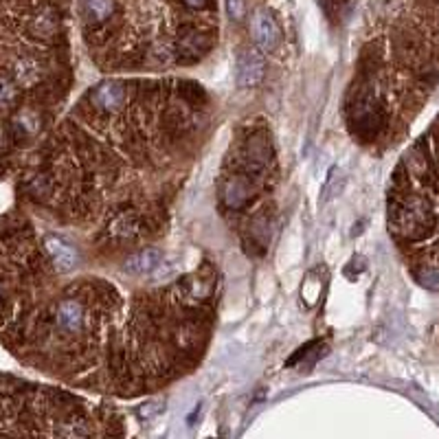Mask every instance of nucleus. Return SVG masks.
I'll list each match as a JSON object with an SVG mask.
<instances>
[{
  "label": "nucleus",
  "mask_w": 439,
  "mask_h": 439,
  "mask_svg": "<svg viewBox=\"0 0 439 439\" xmlns=\"http://www.w3.org/2000/svg\"><path fill=\"white\" fill-rule=\"evenodd\" d=\"M213 125V97L191 77L108 75L46 145L31 193L123 257L167 231Z\"/></svg>",
  "instance_id": "nucleus-1"
},
{
  "label": "nucleus",
  "mask_w": 439,
  "mask_h": 439,
  "mask_svg": "<svg viewBox=\"0 0 439 439\" xmlns=\"http://www.w3.org/2000/svg\"><path fill=\"white\" fill-rule=\"evenodd\" d=\"M227 9H229L231 18H235V20H242L246 5H244V0H227Z\"/></svg>",
  "instance_id": "nucleus-6"
},
{
  "label": "nucleus",
  "mask_w": 439,
  "mask_h": 439,
  "mask_svg": "<svg viewBox=\"0 0 439 439\" xmlns=\"http://www.w3.org/2000/svg\"><path fill=\"white\" fill-rule=\"evenodd\" d=\"M79 264L62 272L58 292L23 281L25 303L13 338L75 387L103 397L134 400L187 378L209 352L222 297L215 262L187 268L170 257L150 274H134L119 255L86 246ZM58 270V268H55Z\"/></svg>",
  "instance_id": "nucleus-2"
},
{
  "label": "nucleus",
  "mask_w": 439,
  "mask_h": 439,
  "mask_svg": "<svg viewBox=\"0 0 439 439\" xmlns=\"http://www.w3.org/2000/svg\"><path fill=\"white\" fill-rule=\"evenodd\" d=\"M266 75V58L260 49H246L235 64V82L240 88H255Z\"/></svg>",
  "instance_id": "nucleus-4"
},
{
  "label": "nucleus",
  "mask_w": 439,
  "mask_h": 439,
  "mask_svg": "<svg viewBox=\"0 0 439 439\" xmlns=\"http://www.w3.org/2000/svg\"><path fill=\"white\" fill-rule=\"evenodd\" d=\"M281 167L266 119L248 117L235 125L215 182L217 211L237 233L246 255L268 250Z\"/></svg>",
  "instance_id": "nucleus-3"
},
{
  "label": "nucleus",
  "mask_w": 439,
  "mask_h": 439,
  "mask_svg": "<svg viewBox=\"0 0 439 439\" xmlns=\"http://www.w3.org/2000/svg\"><path fill=\"white\" fill-rule=\"evenodd\" d=\"M250 33H253V40L257 42V46L262 51H274L281 40V31L274 23V18L266 11V9H260L253 13V20H250Z\"/></svg>",
  "instance_id": "nucleus-5"
}]
</instances>
